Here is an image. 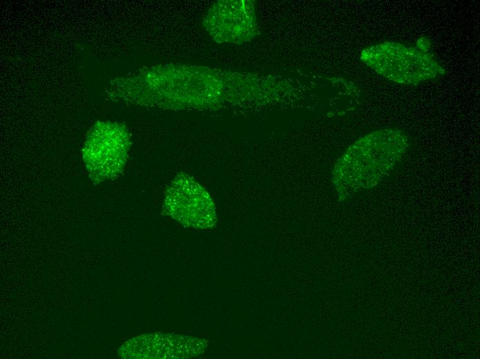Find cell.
<instances>
[{"label":"cell","instance_id":"cell-1","mask_svg":"<svg viewBox=\"0 0 480 359\" xmlns=\"http://www.w3.org/2000/svg\"><path fill=\"white\" fill-rule=\"evenodd\" d=\"M408 138L396 128L372 132L352 144L338 160L334 182L341 196L377 186L400 162Z\"/></svg>","mask_w":480,"mask_h":359},{"label":"cell","instance_id":"cell-2","mask_svg":"<svg viewBox=\"0 0 480 359\" xmlns=\"http://www.w3.org/2000/svg\"><path fill=\"white\" fill-rule=\"evenodd\" d=\"M360 58L382 77L403 85H416L445 72L430 54L397 42L372 45L361 52Z\"/></svg>","mask_w":480,"mask_h":359},{"label":"cell","instance_id":"cell-3","mask_svg":"<svg viewBox=\"0 0 480 359\" xmlns=\"http://www.w3.org/2000/svg\"><path fill=\"white\" fill-rule=\"evenodd\" d=\"M163 213L183 226L208 229L217 220L214 203L206 190L192 176L179 173L165 192Z\"/></svg>","mask_w":480,"mask_h":359},{"label":"cell","instance_id":"cell-4","mask_svg":"<svg viewBox=\"0 0 480 359\" xmlns=\"http://www.w3.org/2000/svg\"><path fill=\"white\" fill-rule=\"evenodd\" d=\"M207 340L168 333H145L124 342L118 356L127 359H187L203 354Z\"/></svg>","mask_w":480,"mask_h":359}]
</instances>
